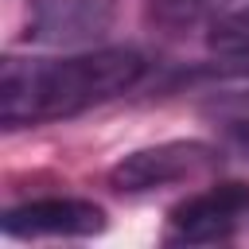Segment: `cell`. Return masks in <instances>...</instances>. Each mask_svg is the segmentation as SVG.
<instances>
[{
  "instance_id": "obj_1",
  "label": "cell",
  "mask_w": 249,
  "mask_h": 249,
  "mask_svg": "<svg viewBox=\"0 0 249 249\" xmlns=\"http://www.w3.org/2000/svg\"><path fill=\"white\" fill-rule=\"evenodd\" d=\"M148 62L136 51L105 47L66 58H4L0 66V121L4 128H31L78 117L101 101L128 93Z\"/></svg>"
},
{
  "instance_id": "obj_4",
  "label": "cell",
  "mask_w": 249,
  "mask_h": 249,
  "mask_svg": "<svg viewBox=\"0 0 249 249\" xmlns=\"http://www.w3.org/2000/svg\"><path fill=\"white\" fill-rule=\"evenodd\" d=\"M8 237H89L105 230V210L86 198H35L4 214Z\"/></svg>"
},
{
  "instance_id": "obj_2",
  "label": "cell",
  "mask_w": 249,
  "mask_h": 249,
  "mask_svg": "<svg viewBox=\"0 0 249 249\" xmlns=\"http://www.w3.org/2000/svg\"><path fill=\"white\" fill-rule=\"evenodd\" d=\"M245 218H249V187L245 183H214L171 210L167 241H175V245L226 241V237H233V230Z\"/></svg>"
},
{
  "instance_id": "obj_5",
  "label": "cell",
  "mask_w": 249,
  "mask_h": 249,
  "mask_svg": "<svg viewBox=\"0 0 249 249\" xmlns=\"http://www.w3.org/2000/svg\"><path fill=\"white\" fill-rule=\"evenodd\" d=\"M113 19V0H27V39L74 47L97 39Z\"/></svg>"
},
{
  "instance_id": "obj_6",
  "label": "cell",
  "mask_w": 249,
  "mask_h": 249,
  "mask_svg": "<svg viewBox=\"0 0 249 249\" xmlns=\"http://www.w3.org/2000/svg\"><path fill=\"white\" fill-rule=\"evenodd\" d=\"M210 47L233 66L249 70V0L226 4L210 23Z\"/></svg>"
},
{
  "instance_id": "obj_8",
  "label": "cell",
  "mask_w": 249,
  "mask_h": 249,
  "mask_svg": "<svg viewBox=\"0 0 249 249\" xmlns=\"http://www.w3.org/2000/svg\"><path fill=\"white\" fill-rule=\"evenodd\" d=\"M233 144L249 156V124H237V128H233Z\"/></svg>"
},
{
  "instance_id": "obj_7",
  "label": "cell",
  "mask_w": 249,
  "mask_h": 249,
  "mask_svg": "<svg viewBox=\"0 0 249 249\" xmlns=\"http://www.w3.org/2000/svg\"><path fill=\"white\" fill-rule=\"evenodd\" d=\"M210 0H152V16L167 27H179V23H195L202 12H206Z\"/></svg>"
},
{
  "instance_id": "obj_3",
  "label": "cell",
  "mask_w": 249,
  "mask_h": 249,
  "mask_svg": "<svg viewBox=\"0 0 249 249\" xmlns=\"http://www.w3.org/2000/svg\"><path fill=\"white\" fill-rule=\"evenodd\" d=\"M214 148L210 144H198V140H171V144H156V148H144V152H132L124 156L117 167H113V187L117 191H128V195H140V191H156V187H175V183H187V179H198L214 167Z\"/></svg>"
}]
</instances>
